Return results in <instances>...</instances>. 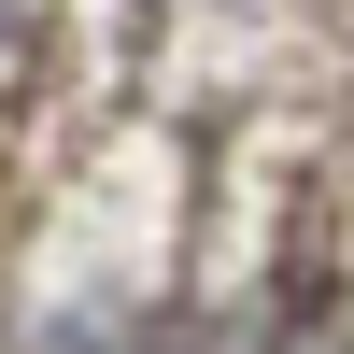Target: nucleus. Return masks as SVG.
<instances>
[{
  "label": "nucleus",
  "mask_w": 354,
  "mask_h": 354,
  "mask_svg": "<svg viewBox=\"0 0 354 354\" xmlns=\"http://www.w3.org/2000/svg\"><path fill=\"white\" fill-rule=\"evenodd\" d=\"M0 28H15V0H0Z\"/></svg>",
  "instance_id": "obj_1"
}]
</instances>
